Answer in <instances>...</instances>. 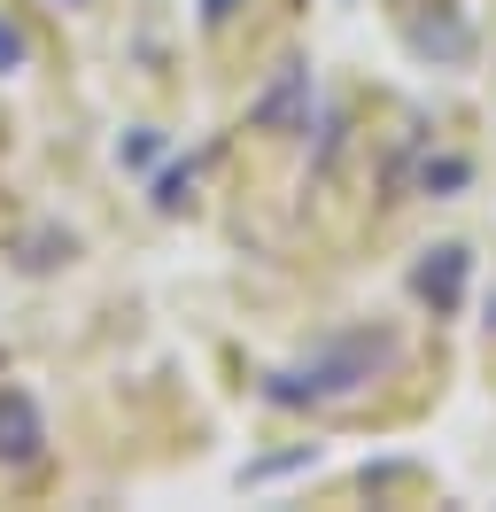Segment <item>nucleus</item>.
<instances>
[{"label": "nucleus", "instance_id": "nucleus-1", "mask_svg": "<svg viewBox=\"0 0 496 512\" xmlns=\"http://www.w3.org/2000/svg\"><path fill=\"white\" fill-rule=\"evenodd\" d=\"M396 365H403V334L357 319V326L318 334L295 365L264 373V404H272V412H318V404H341V396L372 388L380 373H396Z\"/></svg>", "mask_w": 496, "mask_h": 512}, {"label": "nucleus", "instance_id": "nucleus-2", "mask_svg": "<svg viewBox=\"0 0 496 512\" xmlns=\"http://www.w3.org/2000/svg\"><path fill=\"white\" fill-rule=\"evenodd\" d=\"M310 101H318L310 63H279L272 86L248 101V132H310Z\"/></svg>", "mask_w": 496, "mask_h": 512}, {"label": "nucleus", "instance_id": "nucleus-3", "mask_svg": "<svg viewBox=\"0 0 496 512\" xmlns=\"http://www.w3.org/2000/svg\"><path fill=\"white\" fill-rule=\"evenodd\" d=\"M47 458V412L31 388H0V466L8 474H31Z\"/></svg>", "mask_w": 496, "mask_h": 512}, {"label": "nucleus", "instance_id": "nucleus-4", "mask_svg": "<svg viewBox=\"0 0 496 512\" xmlns=\"http://www.w3.org/2000/svg\"><path fill=\"white\" fill-rule=\"evenodd\" d=\"M465 272H473V256H465L458 241H442V249H427L419 264H411V295L434 303V311H458L465 303Z\"/></svg>", "mask_w": 496, "mask_h": 512}, {"label": "nucleus", "instance_id": "nucleus-5", "mask_svg": "<svg viewBox=\"0 0 496 512\" xmlns=\"http://www.w3.org/2000/svg\"><path fill=\"white\" fill-rule=\"evenodd\" d=\"M411 47L434 55V63H465V55H473V32H465L458 16H419V24H411Z\"/></svg>", "mask_w": 496, "mask_h": 512}, {"label": "nucleus", "instance_id": "nucleus-6", "mask_svg": "<svg viewBox=\"0 0 496 512\" xmlns=\"http://www.w3.org/2000/svg\"><path fill=\"white\" fill-rule=\"evenodd\" d=\"M473 187V156H427L419 163V194H458Z\"/></svg>", "mask_w": 496, "mask_h": 512}, {"label": "nucleus", "instance_id": "nucleus-7", "mask_svg": "<svg viewBox=\"0 0 496 512\" xmlns=\"http://www.w3.org/2000/svg\"><path fill=\"white\" fill-rule=\"evenodd\" d=\"M303 466H318V450H279V458H248L241 466V489H264V481H279V474H303Z\"/></svg>", "mask_w": 496, "mask_h": 512}, {"label": "nucleus", "instance_id": "nucleus-8", "mask_svg": "<svg viewBox=\"0 0 496 512\" xmlns=\"http://www.w3.org/2000/svg\"><path fill=\"white\" fill-rule=\"evenodd\" d=\"M16 70H31V32L16 16H0V78H16Z\"/></svg>", "mask_w": 496, "mask_h": 512}, {"label": "nucleus", "instance_id": "nucleus-9", "mask_svg": "<svg viewBox=\"0 0 496 512\" xmlns=\"http://www.w3.org/2000/svg\"><path fill=\"white\" fill-rule=\"evenodd\" d=\"M155 156H163V132H148V125H140V132H124V140H117V163H124V171H148Z\"/></svg>", "mask_w": 496, "mask_h": 512}, {"label": "nucleus", "instance_id": "nucleus-10", "mask_svg": "<svg viewBox=\"0 0 496 512\" xmlns=\"http://www.w3.org/2000/svg\"><path fill=\"white\" fill-rule=\"evenodd\" d=\"M186 194H194V163H171V171H155V210H179Z\"/></svg>", "mask_w": 496, "mask_h": 512}, {"label": "nucleus", "instance_id": "nucleus-11", "mask_svg": "<svg viewBox=\"0 0 496 512\" xmlns=\"http://www.w3.org/2000/svg\"><path fill=\"white\" fill-rule=\"evenodd\" d=\"M334 156H341V109H326V125H318V156H310V171L326 179V171H334Z\"/></svg>", "mask_w": 496, "mask_h": 512}, {"label": "nucleus", "instance_id": "nucleus-12", "mask_svg": "<svg viewBox=\"0 0 496 512\" xmlns=\"http://www.w3.org/2000/svg\"><path fill=\"white\" fill-rule=\"evenodd\" d=\"M233 16H241V0H202V32H225Z\"/></svg>", "mask_w": 496, "mask_h": 512}, {"label": "nucleus", "instance_id": "nucleus-13", "mask_svg": "<svg viewBox=\"0 0 496 512\" xmlns=\"http://www.w3.org/2000/svg\"><path fill=\"white\" fill-rule=\"evenodd\" d=\"M55 8H93V0H55Z\"/></svg>", "mask_w": 496, "mask_h": 512}, {"label": "nucleus", "instance_id": "nucleus-14", "mask_svg": "<svg viewBox=\"0 0 496 512\" xmlns=\"http://www.w3.org/2000/svg\"><path fill=\"white\" fill-rule=\"evenodd\" d=\"M489 326H496V288H489Z\"/></svg>", "mask_w": 496, "mask_h": 512}]
</instances>
